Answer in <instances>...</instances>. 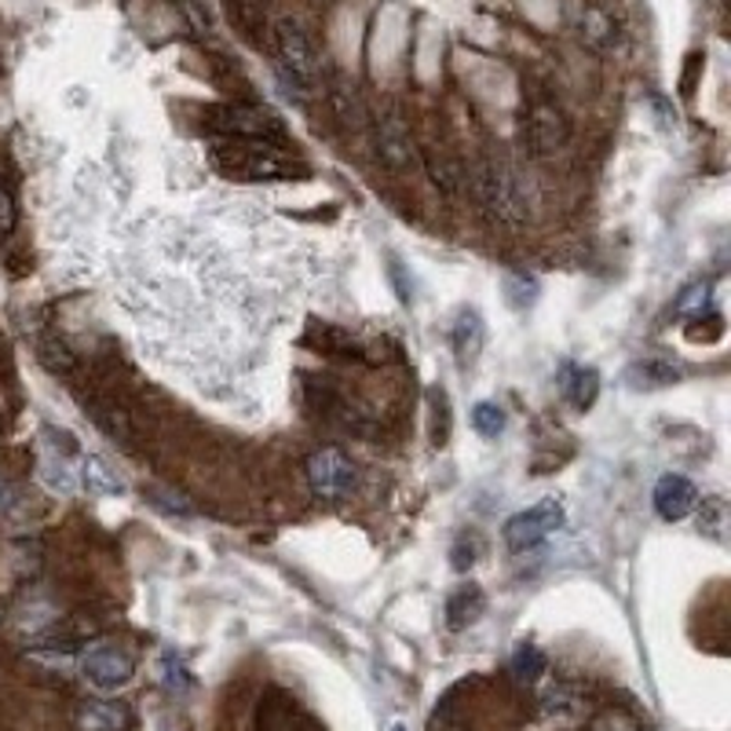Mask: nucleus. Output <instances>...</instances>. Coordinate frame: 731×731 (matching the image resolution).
<instances>
[{"label": "nucleus", "instance_id": "1", "mask_svg": "<svg viewBox=\"0 0 731 731\" xmlns=\"http://www.w3.org/2000/svg\"><path fill=\"white\" fill-rule=\"evenodd\" d=\"M212 169L234 184H271V179H293L304 176V165L285 158L271 143H249V139H223L209 150Z\"/></svg>", "mask_w": 731, "mask_h": 731}, {"label": "nucleus", "instance_id": "2", "mask_svg": "<svg viewBox=\"0 0 731 731\" xmlns=\"http://www.w3.org/2000/svg\"><path fill=\"white\" fill-rule=\"evenodd\" d=\"M479 198L505 223H523L534 209L531 184L516 169H509V165H490V169H483V176H479Z\"/></svg>", "mask_w": 731, "mask_h": 731}, {"label": "nucleus", "instance_id": "3", "mask_svg": "<svg viewBox=\"0 0 731 731\" xmlns=\"http://www.w3.org/2000/svg\"><path fill=\"white\" fill-rule=\"evenodd\" d=\"M209 128L223 132L231 139H249V143H271V147H282L285 143V128L271 111H260V106H209L206 111Z\"/></svg>", "mask_w": 731, "mask_h": 731}, {"label": "nucleus", "instance_id": "4", "mask_svg": "<svg viewBox=\"0 0 731 731\" xmlns=\"http://www.w3.org/2000/svg\"><path fill=\"white\" fill-rule=\"evenodd\" d=\"M567 523V512H563V501L560 498H542L537 505H531L526 512H516L501 537H505L509 553H531L545 542L549 534H556L560 526Z\"/></svg>", "mask_w": 731, "mask_h": 731}, {"label": "nucleus", "instance_id": "5", "mask_svg": "<svg viewBox=\"0 0 731 731\" xmlns=\"http://www.w3.org/2000/svg\"><path fill=\"white\" fill-rule=\"evenodd\" d=\"M274 48H279V63H282V74L290 85L304 88V92L315 85L318 81V52L301 22L282 19L279 27H274Z\"/></svg>", "mask_w": 731, "mask_h": 731}, {"label": "nucleus", "instance_id": "6", "mask_svg": "<svg viewBox=\"0 0 731 731\" xmlns=\"http://www.w3.org/2000/svg\"><path fill=\"white\" fill-rule=\"evenodd\" d=\"M307 479L315 498L322 501H341L355 490V464L344 458L341 450H318L307 461Z\"/></svg>", "mask_w": 731, "mask_h": 731}, {"label": "nucleus", "instance_id": "7", "mask_svg": "<svg viewBox=\"0 0 731 731\" xmlns=\"http://www.w3.org/2000/svg\"><path fill=\"white\" fill-rule=\"evenodd\" d=\"M81 669H85V680L92 688L117 691V688L128 685L132 673H136V662H132V655L125 651V647L95 644L92 651L85 655V662H81Z\"/></svg>", "mask_w": 731, "mask_h": 731}, {"label": "nucleus", "instance_id": "8", "mask_svg": "<svg viewBox=\"0 0 731 731\" xmlns=\"http://www.w3.org/2000/svg\"><path fill=\"white\" fill-rule=\"evenodd\" d=\"M695 509H699V487L688 476H662L655 483V512L666 523L688 520Z\"/></svg>", "mask_w": 731, "mask_h": 731}, {"label": "nucleus", "instance_id": "9", "mask_svg": "<svg viewBox=\"0 0 731 731\" xmlns=\"http://www.w3.org/2000/svg\"><path fill=\"white\" fill-rule=\"evenodd\" d=\"M563 139H567V122H563V114L556 111V106H534L531 117H526V125H523L526 150L537 154V158H545V154L563 147Z\"/></svg>", "mask_w": 731, "mask_h": 731}, {"label": "nucleus", "instance_id": "10", "mask_svg": "<svg viewBox=\"0 0 731 731\" xmlns=\"http://www.w3.org/2000/svg\"><path fill=\"white\" fill-rule=\"evenodd\" d=\"M74 479H77V487L88 490L92 498L125 494V483L117 479V472L103 458H95V453H81V458L74 461Z\"/></svg>", "mask_w": 731, "mask_h": 731}, {"label": "nucleus", "instance_id": "11", "mask_svg": "<svg viewBox=\"0 0 731 731\" xmlns=\"http://www.w3.org/2000/svg\"><path fill=\"white\" fill-rule=\"evenodd\" d=\"M574 33L582 38V44L596 48V52H607V48H615V41H618L615 19H610L607 11L596 8V4L578 8V15H574Z\"/></svg>", "mask_w": 731, "mask_h": 731}, {"label": "nucleus", "instance_id": "12", "mask_svg": "<svg viewBox=\"0 0 731 731\" xmlns=\"http://www.w3.org/2000/svg\"><path fill=\"white\" fill-rule=\"evenodd\" d=\"M560 388L563 395L571 399L574 410H589L601 395V374L593 366H574V363H563L560 366Z\"/></svg>", "mask_w": 731, "mask_h": 731}, {"label": "nucleus", "instance_id": "13", "mask_svg": "<svg viewBox=\"0 0 731 731\" xmlns=\"http://www.w3.org/2000/svg\"><path fill=\"white\" fill-rule=\"evenodd\" d=\"M377 150L388 169H406L410 165V132H406V125L395 114H388L377 125Z\"/></svg>", "mask_w": 731, "mask_h": 731}, {"label": "nucleus", "instance_id": "14", "mask_svg": "<svg viewBox=\"0 0 731 731\" xmlns=\"http://www.w3.org/2000/svg\"><path fill=\"white\" fill-rule=\"evenodd\" d=\"M483 610H487V593L479 589L476 582L458 585L447 601V622H450V629H469L472 622L483 618Z\"/></svg>", "mask_w": 731, "mask_h": 731}, {"label": "nucleus", "instance_id": "15", "mask_svg": "<svg viewBox=\"0 0 731 731\" xmlns=\"http://www.w3.org/2000/svg\"><path fill=\"white\" fill-rule=\"evenodd\" d=\"M304 344L315 347V352H322V355H333V358H363V341L352 337L347 330H337V326L307 330Z\"/></svg>", "mask_w": 731, "mask_h": 731}, {"label": "nucleus", "instance_id": "16", "mask_svg": "<svg viewBox=\"0 0 731 731\" xmlns=\"http://www.w3.org/2000/svg\"><path fill=\"white\" fill-rule=\"evenodd\" d=\"M487 344V326L483 318H479V311L464 307L458 322H453V352H458L461 363H472V358L483 352Z\"/></svg>", "mask_w": 731, "mask_h": 731}, {"label": "nucleus", "instance_id": "17", "mask_svg": "<svg viewBox=\"0 0 731 731\" xmlns=\"http://www.w3.org/2000/svg\"><path fill=\"white\" fill-rule=\"evenodd\" d=\"M501 293H505L509 307L523 311V307H531L537 301V293H542V282H537L534 274H526V271H505V274H501Z\"/></svg>", "mask_w": 731, "mask_h": 731}, {"label": "nucleus", "instance_id": "18", "mask_svg": "<svg viewBox=\"0 0 731 731\" xmlns=\"http://www.w3.org/2000/svg\"><path fill=\"white\" fill-rule=\"evenodd\" d=\"M512 673L526 680V685H534V680H542V673H545V655L531 644L516 647V655H512Z\"/></svg>", "mask_w": 731, "mask_h": 731}, {"label": "nucleus", "instance_id": "19", "mask_svg": "<svg viewBox=\"0 0 731 731\" xmlns=\"http://www.w3.org/2000/svg\"><path fill=\"white\" fill-rule=\"evenodd\" d=\"M472 428L483 439H498L501 431H505V410H501L498 403H479L472 410Z\"/></svg>", "mask_w": 731, "mask_h": 731}, {"label": "nucleus", "instance_id": "20", "mask_svg": "<svg viewBox=\"0 0 731 731\" xmlns=\"http://www.w3.org/2000/svg\"><path fill=\"white\" fill-rule=\"evenodd\" d=\"M81 724L88 731H117V728H125V713L117 710V706H85Z\"/></svg>", "mask_w": 731, "mask_h": 731}, {"label": "nucleus", "instance_id": "21", "mask_svg": "<svg viewBox=\"0 0 731 731\" xmlns=\"http://www.w3.org/2000/svg\"><path fill=\"white\" fill-rule=\"evenodd\" d=\"M92 414H95V425L100 428H106V436H114V439H132V431H128V417L122 414V410H114V406H92Z\"/></svg>", "mask_w": 731, "mask_h": 731}, {"label": "nucleus", "instance_id": "22", "mask_svg": "<svg viewBox=\"0 0 731 731\" xmlns=\"http://www.w3.org/2000/svg\"><path fill=\"white\" fill-rule=\"evenodd\" d=\"M428 173H431V179H436L442 190H458V187H461V169L447 158V154L431 158V161H428Z\"/></svg>", "mask_w": 731, "mask_h": 731}, {"label": "nucleus", "instance_id": "23", "mask_svg": "<svg viewBox=\"0 0 731 731\" xmlns=\"http://www.w3.org/2000/svg\"><path fill=\"white\" fill-rule=\"evenodd\" d=\"M699 531L710 534V537H721L724 534V501L721 498H710L699 512Z\"/></svg>", "mask_w": 731, "mask_h": 731}, {"label": "nucleus", "instance_id": "24", "mask_svg": "<svg viewBox=\"0 0 731 731\" xmlns=\"http://www.w3.org/2000/svg\"><path fill=\"white\" fill-rule=\"evenodd\" d=\"M721 337H724V318L721 315H706V322L695 318L691 330H688L691 344H710V341H721Z\"/></svg>", "mask_w": 731, "mask_h": 731}, {"label": "nucleus", "instance_id": "25", "mask_svg": "<svg viewBox=\"0 0 731 731\" xmlns=\"http://www.w3.org/2000/svg\"><path fill=\"white\" fill-rule=\"evenodd\" d=\"M479 553H483V542H479V534H464L461 542L453 545L450 560H453V567H458V571H469L472 563L479 560Z\"/></svg>", "mask_w": 731, "mask_h": 731}, {"label": "nucleus", "instance_id": "26", "mask_svg": "<svg viewBox=\"0 0 731 731\" xmlns=\"http://www.w3.org/2000/svg\"><path fill=\"white\" fill-rule=\"evenodd\" d=\"M706 296H710L706 285H691V290H685V296H680L677 315H699V311H706Z\"/></svg>", "mask_w": 731, "mask_h": 731}, {"label": "nucleus", "instance_id": "27", "mask_svg": "<svg viewBox=\"0 0 731 731\" xmlns=\"http://www.w3.org/2000/svg\"><path fill=\"white\" fill-rule=\"evenodd\" d=\"M431 406H436V442H442L447 439V431H450V403H447V395L442 391H431Z\"/></svg>", "mask_w": 731, "mask_h": 731}, {"label": "nucleus", "instance_id": "28", "mask_svg": "<svg viewBox=\"0 0 731 731\" xmlns=\"http://www.w3.org/2000/svg\"><path fill=\"white\" fill-rule=\"evenodd\" d=\"M11 227H15V201L4 187H0V238L11 234Z\"/></svg>", "mask_w": 731, "mask_h": 731}, {"label": "nucleus", "instance_id": "29", "mask_svg": "<svg viewBox=\"0 0 731 731\" xmlns=\"http://www.w3.org/2000/svg\"><path fill=\"white\" fill-rule=\"evenodd\" d=\"M593 731H640V728L633 724L629 717H622V713H604L601 721L593 724Z\"/></svg>", "mask_w": 731, "mask_h": 731}, {"label": "nucleus", "instance_id": "30", "mask_svg": "<svg viewBox=\"0 0 731 731\" xmlns=\"http://www.w3.org/2000/svg\"><path fill=\"white\" fill-rule=\"evenodd\" d=\"M11 501H15V490H11V487L4 483V479H0V512H4V509L11 505Z\"/></svg>", "mask_w": 731, "mask_h": 731}, {"label": "nucleus", "instance_id": "31", "mask_svg": "<svg viewBox=\"0 0 731 731\" xmlns=\"http://www.w3.org/2000/svg\"><path fill=\"white\" fill-rule=\"evenodd\" d=\"M388 731H410V728H406V724H391Z\"/></svg>", "mask_w": 731, "mask_h": 731}]
</instances>
